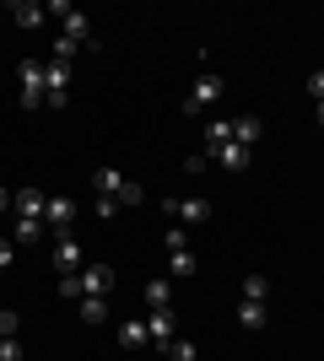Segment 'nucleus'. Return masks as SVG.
I'll return each instance as SVG.
<instances>
[{
  "instance_id": "1",
  "label": "nucleus",
  "mask_w": 324,
  "mask_h": 361,
  "mask_svg": "<svg viewBox=\"0 0 324 361\" xmlns=\"http://www.w3.org/2000/svg\"><path fill=\"white\" fill-rule=\"evenodd\" d=\"M92 189H97V200H114V205H140V183H130V178H119V167H92Z\"/></svg>"
},
{
  "instance_id": "2",
  "label": "nucleus",
  "mask_w": 324,
  "mask_h": 361,
  "mask_svg": "<svg viewBox=\"0 0 324 361\" xmlns=\"http://www.w3.org/2000/svg\"><path fill=\"white\" fill-rule=\"evenodd\" d=\"M16 87L28 108H49V87H44V60H22L16 65Z\"/></svg>"
},
{
  "instance_id": "3",
  "label": "nucleus",
  "mask_w": 324,
  "mask_h": 361,
  "mask_svg": "<svg viewBox=\"0 0 324 361\" xmlns=\"http://www.w3.org/2000/svg\"><path fill=\"white\" fill-rule=\"evenodd\" d=\"M222 75L216 71H205V75H195V87H189V97H184V114H205L211 103H222Z\"/></svg>"
},
{
  "instance_id": "4",
  "label": "nucleus",
  "mask_w": 324,
  "mask_h": 361,
  "mask_svg": "<svg viewBox=\"0 0 324 361\" xmlns=\"http://www.w3.org/2000/svg\"><path fill=\"white\" fill-rule=\"evenodd\" d=\"M49 11L60 16V38H71L76 49H81V44H87V49L97 44V38H92V22H87L81 11H71V6H49Z\"/></svg>"
},
{
  "instance_id": "5",
  "label": "nucleus",
  "mask_w": 324,
  "mask_h": 361,
  "mask_svg": "<svg viewBox=\"0 0 324 361\" xmlns=\"http://www.w3.org/2000/svg\"><path fill=\"white\" fill-rule=\"evenodd\" d=\"M44 87H49V108H65V97H71V65L49 54L44 60Z\"/></svg>"
},
{
  "instance_id": "6",
  "label": "nucleus",
  "mask_w": 324,
  "mask_h": 361,
  "mask_svg": "<svg viewBox=\"0 0 324 361\" xmlns=\"http://www.w3.org/2000/svg\"><path fill=\"white\" fill-rule=\"evenodd\" d=\"M146 334H152L157 350H168L173 340H179V318H173V307H152V313H146Z\"/></svg>"
},
{
  "instance_id": "7",
  "label": "nucleus",
  "mask_w": 324,
  "mask_h": 361,
  "mask_svg": "<svg viewBox=\"0 0 324 361\" xmlns=\"http://www.w3.org/2000/svg\"><path fill=\"white\" fill-rule=\"evenodd\" d=\"M54 270L60 275H81L87 270V254H81L76 238H54Z\"/></svg>"
},
{
  "instance_id": "8",
  "label": "nucleus",
  "mask_w": 324,
  "mask_h": 361,
  "mask_svg": "<svg viewBox=\"0 0 324 361\" xmlns=\"http://www.w3.org/2000/svg\"><path fill=\"white\" fill-rule=\"evenodd\" d=\"M162 211H168L179 226H200V221H211V205H205V200H168Z\"/></svg>"
},
{
  "instance_id": "9",
  "label": "nucleus",
  "mask_w": 324,
  "mask_h": 361,
  "mask_svg": "<svg viewBox=\"0 0 324 361\" xmlns=\"http://www.w3.org/2000/svg\"><path fill=\"white\" fill-rule=\"evenodd\" d=\"M71 221H76V211H71V200L49 195V205H44V226L54 232V238H71Z\"/></svg>"
},
{
  "instance_id": "10",
  "label": "nucleus",
  "mask_w": 324,
  "mask_h": 361,
  "mask_svg": "<svg viewBox=\"0 0 324 361\" xmlns=\"http://www.w3.org/2000/svg\"><path fill=\"white\" fill-rule=\"evenodd\" d=\"M44 205H49L44 189H11V211H16V216H32V221H44Z\"/></svg>"
},
{
  "instance_id": "11",
  "label": "nucleus",
  "mask_w": 324,
  "mask_h": 361,
  "mask_svg": "<svg viewBox=\"0 0 324 361\" xmlns=\"http://www.w3.org/2000/svg\"><path fill=\"white\" fill-rule=\"evenodd\" d=\"M114 291V270L108 264H87L81 270V297H108Z\"/></svg>"
},
{
  "instance_id": "12",
  "label": "nucleus",
  "mask_w": 324,
  "mask_h": 361,
  "mask_svg": "<svg viewBox=\"0 0 324 361\" xmlns=\"http://www.w3.org/2000/svg\"><path fill=\"white\" fill-rule=\"evenodd\" d=\"M205 162H216V167H227V173H244L248 167V146H222V151H205Z\"/></svg>"
},
{
  "instance_id": "13",
  "label": "nucleus",
  "mask_w": 324,
  "mask_h": 361,
  "mask_svg": "<svg viewBox=\"0 0 324 361\" xmlns=\"http://www.w3.org/2000/svg\"><path fill=\"white\" fill-rule=\"evenodd\" d=\"M119 345H124V350H146V345H152L146 318H124V324H119Z\"/></svg>"
},
{
  "instance_id": "14",
  "label": "nucleus",
  "mask_w": 324,
  "mask_h": 361,
  "mask_svg": "<svg viewBox=\"0 0 324 361\" xmlns=\"http://www.w3.org/2000/svg\"><path fill=\"white\" fill-rule=\"evenodd\" d=\"M44 232H49V226H44V221H32V216H16V221H11V243H22V248H32Z\"/></svg>"
},
{
  "instance_id": "15",
  "label": "nucleus",
  "mask_w": 324,
  "mask_h": 361,
  "mask_svg": "<svg viewBox=\"0 0 324 361\" xmlns=\"http://www.w3.org/2000/svg\"><path fill=\"white\" fill-rule=\"evenodd\" d=\"M11 16H16V27H28V32H38V27H44V6H32V0H16V6H11Z\"/></svg>"
},
{
  "instance_id": "16",
  "label": "nucleus",
  "mask_w": 324,
  "mask_h": 361,
  "mask_svg": "<svg viewBox=\"0 0 324 361\" xmlns=\"http://www.w3.org/2000/svg\"><path fill=\"white\" fill-rule=\"evenodd\" d=\"M238 324H244V329H265V324H270L265 302H238Z\"/></svg>"
},
{
  "instance_id": "17",
  "label": "nucleus",
  "mask_w": 324,
  "mask_h": 361,
  "mask_svg": "<svg viewBox=\"0 0 324 361\" xmlns=\"http://www.w3.org/2000/svg\"><path fill=\"white\" fill-rule=\"evenodd\" d=\"M168 270H173V275H195V270H200L195 248H168Z\"/></svg>"
},
{
  "instance_id": "18",
  "label": "nucleus",
  "mask_w": 324,
  "mask_h": 361,
  "mask_svg": "<svg viewBox=\"0 0 324 361\" xmlns=\"http://www.w3.org/2000/svg\"><path fill=\"white\" fill-rule=\"evenodd\" d=\"M146 307H173V281H146Z\"/></svg>"
},
{
  "instance_id": "19",
  "label": "nucleus",
  "mask_w": 324,
  "mask_h": 361,
  "mask_svg": "<svg viewBox=\"0 0 324 361\" xmlns=\"http://www.w3.org/2000/svg\"><path fill=\"white\" fill-rule=\"evenodd\" d=\"M232 146V119H211V130H205V151H222Z\"/></svg>"
},
{
  "instance_id": "20",
  "label": "nucleus",
  "mask_w": 324,
  "mask_h": 361,
  "mask_svg": "<svg viewBox=\"0 0 324 361\" xmlns=\"http://www.w3.org/2000/svg\"><path fill=\"white\" fill-rule=\"evenodd\" d=\"M232 140H238V146H254V140H260V119H232Z\"/></svg>"
},
{
  "instance_id": "21",
  "label": "nucleus",
  "mask_w": 324,
  "mask_h": 361,
  "mask_svg": "<svg viewBox=\"0 0 324 361\" xmlns=\"http://www.w3.org/2000/svg\"><path fill=\"white\" fill-rule=\"evenodd\" d=\"M270 297V281L265 275H244V302H265Z\"/></svg>"
},
{
  "instance_id": "22",
  "label": "nucleus",
  "mask_w": 324,
  "mask_h": 361,
  "mask_svg": "<svg viewBox=\"0 0 324 361\" xmlns=\"http://www.w3.org/2000/svg\"><path fill=\"white\" fill-rule=\"evenodd\" d=\"M81 318H87V324H103L108 318V297H81Z\"/></svg>"
},
{
  "instance_id": "23",
  "label": "nucleus",
  "mask_w": 324,
  "mask_h": 361,
  "mask_svg": "<svg viewBox=\"0 0 324 361\" xmlns=\"http://www.w3.org/2000/svg\"><path fill=\"white\" fill-rule=\"evenodd\" d=\"M162 361H195V340H173V345L162 350Z\"/></svg>"
},
{
  "instance_id": "24",
  "label": "nucleus",
  "mask_w": 324,
  "mask_h": 361,
  "mask_svg": "<svg viewBox=\"0 0 324 361\" xmlns=\"http://www.w3.org/2000/svg\"><path fill=\"white\" fill-rule=\"evenodd\" d=\"M16 329H22V318L11 307H0V340H16Z\"/></svg>"
},
{
  "instance_id": "25",
  "label": "nucleus",
  "mask_w": 324,
  "mask_h": 361,
  "mask_svg": "<svg viewBox=\"0 0 324 361\" xmlns=\"http://www.w3.org/2000/svg\"><path fill=\"white\" fill-rule=\"evenodd\" d=\"M162 248H189V226H168V232H162Z\"/></svg>"
},
{
  "instance_id": "26",
  "label": "nucleus",
  "mask_w": 324,
  "mask_h": 361,
  "mask_svg": "<svg viewBox=\"0 0 324 361\" xmlns=\"http://www.w3.org/2000/svg\"><path fill=\"white\" fill-rule=\"evenodd\" d=\"M16 264V243H11V232H0V270H11Z\"/></svg>"
},
{
  "instance_id": "27",
  "label": "nucleus",
  "mask_w": 324,
  "mask_h": 361,
  "mask_svg": "<svg viewBox=\"0 0 324 361\" xmlns=\"http://www.w3.org/2000/svg\"><path fill=\"white\" fill-rule=\"evenodd\" d=\"M22 356H28L22 340H0V361H22Z\"/></svg>"
},
{
  "instance_id": "28",
  "label": "nucleus",
  "mask_w": 324,
  "mask_h": 361,
  "mask_svg": "<svg viewBox=\"0 0 324 361\" xmlns=\"http://www.w3.org/2000/svg\"><path fill=\"white\" fill-rule=\"evenodd\" d=\"M60 297H65V302L81 297V275H60Z\"/></svg>"
},
{
  "instance_id": "29",
  "label": "nucleus",
  "mask_w": 324,
  "mask_h": 361,
  "mask_svg": "<svg viewBox=\"0 0 324 361\" xmlns=\"http://www.w3.org/2000/svg\"><path fill=\"white\" fill-rule=\"evenodd\" d=\"M308 97H313V103H324V71H308Z\"/></svg>"
},
{
  "instance_id": "30",
  "label": "nucleus",
  "mask_w": 324,
  "mask_h": 361,
  "mask_svg": "<svg viewBox=\"0 0 324 361\" xmlns=\"http://www.w3.org/2000/svg\"><path fill=\"white\" fill-rule=\"evenodd\" d=\"M11 211V189H0V216Z\"/></svg>"
},
{
  "instance_id": "31",
  "label": "nucleus",
  "mask_w": 324,
  "mask_h": 361,
  "mask_svg": "<svg viewBox=\"0 0 324 361\" xmlns=\"http://www.w3.org/2000/svg\"><path fill=\"white\" fill-rule=\"evenodd\" d=\"M319 130H324V103H319Z\"/></svg>"
}]
</instances>
